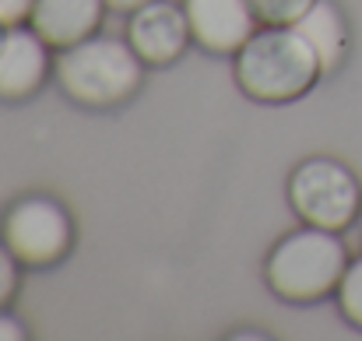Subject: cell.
Here are the masks:
<instances>
[{
    "label": "cell",
    "instance_id": "cell-4",
    "mask_svg": "<svg viewBox=\"0 0 362 341\" xmlns=\"http://www.w3.org/2000/svg\"><path fill=\"white\" fill-rule=\"evenodd\" d=\"M288 208L303 226L345 232L362 215V187L359 176L327 155L303 158L288 173Z\"/></svg>",
    "mask_w": 362,
    "mask_h": 341
},
{
    "label": "cell",
    "instance_id": "cell-9",
    "mask_svg": "<svg viewBox=\"0 0 362 341\" xmlns=\"http://www.w3.org/2000/svg\"><path fill=\"white\" fill-rule=\"evenodd\" d=\"M106 18V0H35L28 25L49 42V50H67L99 32Z\"/></svg>",
    "mask_w": 362,
    "mask_h": 341
},
{
    "label": "cell",
    "instance_id": "cell-2",
    "mask_svg": "<svg viewBox=\"0 0 362 341\" xmlns=\"http://www.w3.org/2000/svg\"><path fill=\"white\" fill-rule=\"evenodd\" d=\"M144 60L127 39L88 35L67 50H57L53 78L60 92L85 110H113L134 99L144 81Z\"/></svg>",
    "mask_w": 362,
    "mask_h": 341
},
{
    "label": "cell",
    "instance_id": "cell-15",
    "mask_svg": "<svg viewBox=\"0 0 362 341\" xmlns=\"http://www.w3.org/2000/svg\"><path fill=\"white\" fill-rule=\"evenodd\" d=\"M28 331L21 328V320H14L7 310H0V341H25Z\"/></svg>",
    "mask_w": 362,
    "mask_h": 341
},
{
    "label": "cell",
    "instance_id": "cell-12",
    "mask_svg": "<svg viewBox=\"0 0 362 341\" xmlns=\"http://www.w3.org/2000/svg\"><path fill=\"white\" fill-rule=\"evenodd\" d=\"M260 25H296L317 0H250Z\"/></svg>",
    "mask_w": 362,
    "mask_h": 341
},
{
    "label": "cell",
    "instance_id": "cell-10",
    "mask_svg": "<svg viewBox=\"0 0 362 341\" xmlns=\"http://www.w3.org/2000/svg\"><path fill=\"white\" fill-rule=\"evenodd\" d=\"M296 28L306 35V42L317 50L320 57V67H324V78L334 74L349 53V28H345V18L338 11L334 0H317L299 21Z\"/></svg>",
    "mask_w": 362,
    "mask_h": 341
},
{
    "label": "cell",
    "instance_id": "cell-11",
    "mask_svg": "<svg viewBox=\"0 0 362 341\" xmlns=\"http://www.w3.org/2000/svg\"><path fill=\"white\" fill-rule=\"evenodd\" d=\"M334 299H338L341 317H345L352 328L362 331V257L349 260V267H345V274H341V285H338Z\"/></svg>",
    "mask_w": 362,
    "mask_h": 341
},
{
    "label": "cell",
    "instance_id": "cell-1",
    "mask_svg": "<svg viewBox=\"0 0 362 341\" xmlns=\"http://www.w3.org/2000/svg\"><path fill=\"white\" fill-rule=\"evenodd\" d=\"M233 74L246 99L285 106L310 96L324 78V67L296 25H260L236 53Z\"/></svg>",
    "mask_w": 362,
    "mask_h": 341
},
{
    "label": "cell",
    "instance_id": "cell-18",
    "mask_svg": "<svg viewBox=\"0 0 362 341\" xmlns=\"http://www.w3.org/2000/svg\"><path fill=\"white\" fill-rule=\"evenodd\" d=\"M4 35H7V28H0V42H4Z\"/></svg>",
    "mask_w": 362,
    "mask_h": 341
},
{
    "label": "cell",
    "instance_id": "cell-17",
    "mask_svg": "<svg viewBox=\"0 0 362 341\" xmlns=\"http://www.w3.org/2000/svg\"><path fill=\"white\" fill-rule=\"evenodd\" d=\"M233 338H267V335H257V331H236Z\"/></svg>",
    "mask_w": 362,
    "mask_h": 341
},
{
    "label": "cell",
    "instance_id": "cell-14",
    "mask_svg": "<svg viewBox=\"0 0 362 341\" xmlns=\"http://www.w3.org/2000/svg\"><path fill=\"white\" fill-rule=\"evenodd\" d=\"M35 0H0V28H18L28 25Z\"/></svg>",
    "mask_w": 362,
    "mask_h": 341
},
{
    "label": "cell",
    "instance_id": "cell-8",
    "mask_svg": "<svg viewBox=\"0 0 362 341\" xmlns=\"http://www.w3.org/2000/svg\"><path fill=\"white\" fill-rule=\"evenodd\" d=\"M49 71V42L32 25L7 28L0 42V103L32 99L46 85Z\"/></svg>",
    "mask_w": 362,
    "mask_h": 341
},
{
    "label": "cell",
    "instance_id": "cell-5",
    "mask_svg": "<svg viewBox=\"0 0 362 341\" xmlns=\"http://www.w3.org/2000/svg\"><path fill=\"white\" fill-rule=\"evenodd\" d=\"M0 239L21 267H53L74 246V222L60 201L28 194L0 215Z\"/></svg>",
    "mask_w": 362,
    "mask_h": 341
},
{
    "label": "cell",
    "instance_id": "cell-3",
    "mask_svg": "<svg viewBox=\"0 0 362 341\" xmlns=\"http://www.w3.org/2000/svg\"><path fill=\"white\" fill-rule=\"evenodd\" d=\"M345 267L349 250L338 232L303 226L271 246L264 260V282L281 303L310 306L338 292Z\"/></svg>",
    "mask_w": 362,
    "mask_h": 341
},
{
    "label": "cell",
    "instance_id": "cell-6",
    "mask_svg": "<svg viewBox=\"0 0 362 341\" xmlns=\"http://www.w3.org/2000/svg\"><path fill=\"white\" fill-rule=\"evenodd\" d=\"M127 42L148 67H169L183 57V50L194 42L190 21L183 4L173 0H148L137 7L127 21Z\"/></svg>",
    "mask_w": 362,
    "mask_h": 341
},
{
    "label": "cell",
    "instance_id": "cell-13",
    "mask_svg": "<svg viewBox=\"0 0 362 341\" xmlns=\"http://www.w3.org/2000/svg\"><path fill=\"white\" fill-rule=\"evenodd\" d=\"M18 267H21L18 257L0 239V310H7L11 299H14V292H18Z\"/></svg>",
    "mask_w": 362,
    "mask_h": 341
},
{
    "label": "cell",
    "instance_id": "cell-16",
    "mask_svg": "<svg viewBox=\"0 0 362 341\" xmlns=\"http://www.w3.org/2000/svg\"><path fill=\"white\" fill-rule=\"evenodd\" d=\"M148 0H106V7L110 11H120V14H134L137 7H144Z\"/></svg>",
    "mask_w": 362,
    "mask_h": 341
},
{
    "label": "cell",
    "instance_id": "cell-7",
    "mask_svg": "<svg viewBox=\"0 0 362 341\" xmlns=\"http://www.w3.org/2000/svg\"><path fill=\"white\" fill-rule=\"evenodd\" d=\"M183 11L194 42L215 57H236L260 28L250 0H183Z\"/></svg>",
    "mask_w": 362,
    "mask_h": 341
}]
</instances>
